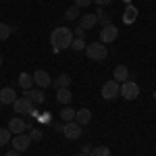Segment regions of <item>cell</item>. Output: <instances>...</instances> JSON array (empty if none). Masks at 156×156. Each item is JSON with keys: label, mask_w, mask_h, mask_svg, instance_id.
Segmentation results:
<instances>
[{"label": "cell", "mask_w": 156, "mask_h": 156, "mask_svg": "<svg viewBox=\"0 0 156 156\" xmlns=\"http://www.w3.org/2000/svg\"><path fill=\"white\" fill-rule=\"evenodd\" d=\"M11 135H12V133H11V129H9V127H6V129H0V148H2V146H6L12 140Z\"/></svg>", "instance_id": "obj_25"}, {"label": "cell", "mask_w": 156, "mask_h": 156, "mask_svg": "<svg viewBox=\"0 0 156 156\" xmlns=\"http://www.w3.org/2000/svg\"><path fill=\"white\" fill-rule=\"evenodd\" d=\"M12 108H15V112L17 115H29L31 112V108H34V102L29 100V98H17L15 102H12Z\"/></svg>", "instance_id": "obj_7"}, {"label": "cell", "mask_w": 156, "mask_h": 156, "mask_svg": "<svg viewBox=\"0 0 156 156\" xmlns=\"http://www.w3.org/2000/svg\"><path fill=\"white\" fill-rule=\"evenodd\" d=\"M92 121V112L87 110V108H79V110H75V123H79L81 127L87 125Z\"/></svg>", "instance_id": "obj_13"}, {"label": "cell", "mask_w": 156, "mask_h": 156, "mask_svg": "<svg viewBox=\"0 0 156 156\" xmlns=\"http://www.w3.org/2000/svg\"><path fill=\"white\" fill-rule=\"evenodd\" d=\"M85 56L92 60H104L108 56V48L102 42H92L85 46Z\"/></svg>", "instance_id": "obj_2"}, {"label": "cell", "mask_w": 156, "mask_h": 156, "mask_svg": "<svg viewBox=\"0 0 156 156\" xmlns=\"http://www.w3.org/2000/svg\"><path fill=\"white\" fill-rule=\"evenodd\" d=\"M0 67H2V56H0Z\"/></svg>", "instance_id": "obj_36"}, {"label": "cell", "mask_w": 156, "mask_h": 156, "mask_svg": "<svg viewBox=\"0 0 156 156\" xmlns=\"http://www.w3.org/2000/svg\"><path fill=\"white\" fill-rule=\"evenodd\" d=\"M69 83H71V77H69L67 73H60L58 77H54V79H52V85H54L56 90H62V87H69Z\"/></svg>", "instance_id": "obj_17"}, {"label": "cell", "mask_w": 156, "mask_h": 156, "mask_svg": "<svg viewBox=\"0 0 156 156\" xmlns=\"http://www.w3.org/2000/svg\"><path fill=\"white\" fill-rule=\"evenodd\" d=\"M96 23H98V17H96V15H92V12H87V15H81V17H79V27H83V29H92Z\"/></svg>", "instance_id": "obj_14"}, {"label": "cell", "mask_w": 156, "mask_h": 156, "mask_svg": "<svg viewBox=\"0 0 156 156\" xmlns=\"http://www.w3.org/2000/svg\"><path fill=\"white\" fill-rule=\"evenodd\" d=\"M4 156H21V152H17V150H11V152H6Z\"/></svg>", "instance_id": "obj_33"}, {"label": "cell", "mask_w": 156, "mask_h": 156, "mask_svg": "<svg viewBox=\"0 0 156 156\" xmlns=\"http://www.w3.org/2000/svg\"><path fill=\"white\" fill-rule=\"evenodd\" d=\"M60 119L65 121V123H69V121H75V110L71 106H65L60 110Z\"/></svg>", "instance_id": "obj_22"}, {"label": "cell", "mask_w": 156, "mask_h": 156, "mask_svg": "<svg viewBox=\"0 0 156 156\" xmlns=\"http://www.w3.org/2000/svg\"><path fill=\"white\" fill-rule=\"evenodd\" d=\"M90 150H92L90 146H81V154H83V156H87V154H90Z\"/></svg>", "instance_id": "obj_32"}, {"label": "cell", "mask_w": 156, "mask_h": 156, "mask_svg": "<svg viewBox=\"0 0 156 156\" xmlns=\"http://www.w3.org/2000/svg\"><path fill=\"white\" fill-rule=\"evenodd\" d=\"M23 96L29 98L31 102H37V104L46 102V96H44V92H42V90H23Z\"/></svg>", "instance_id": "obj_12"}, {"label": "cell", "mask_w": 156, "mask_h": 156, "mask_svg": "<svg viewBox=\"0 0 156 156\" xmlns=\"http://www.w3.org/2000/svg\"><path fill=\"white\" fill-rule=\"evenodd\" d=\"M121 96L125 98V100H135V98L140 96V85L131 81V79H127V81H123L121 83Z\"/></svg>", "instance_id": "obj_3"}, {"label": "cell", "mask_w": 156, "mask_h": 156, "mask_svg": "<svg viewBox=\"0 0 156 156\" xmlns=\"http://www.w3.org/2000/svg\"><path fill=\"white\" fill-rule=\"evenodd\" d=\"M11 144H12V150L25 152V150L29 148V144H31V137H29V133H17L11 140Z\"/></svg>", "instance_id": "obj_6"}, {"label": "cell", "mask_w": 156, "mask_h": 156, "mask_svg": "<svg viewBox=\"0 0 156 156\" xmlns=\"http://www.w3.org/2000/svg\"><path fill=\"white\" fill-rule=\"evenodd\" d=\"M52 127H54V131H62V123H54Z\"/></svg>", "instance_id": "obj_34"}, {"label": "cell", "mask_w": 156, "mask_h": 156, "mask_svg": "<svg viewBox=\"0 0 156 156\" xmlns=\"http://www.w3.org/2000/svg\"><path fill=\"white\" fill-rule=\"evenodd\" d=\"M87 156H110V150H108L106 146H94Z\"/></svg>", "instance_id": "obj_21"}, {"label": "cell", "mask_w": 156, "mask_h": 156, "mask_svg": "<svg viewBox=\"0 0 156 156\" xmlns=\"http://www.w3.org/2000/svg\"><path fill=\"white\" fill-rule=\"evenodd\" d=\"M121 96V83L119 81H115V79H110L106 83L102 85V98L104 100H112V98Z\"/></svg>", "instance_id": "obj_4"}, {"label": "cell", "mask_w": 156, "mask_h": 156, "mask_svg": "<svg viewBox=\"0 0 156 156\" xmlns=\"http://www.w3.org/2000/svg\"><path fill=\"white\" fill-rule=\"evenodd\" d=\"M56 100H58L60 104H65V106H69L73 100V94L69 92V87H62V90H56Z\"/></svg>", "instance_id": "obj_16"}, {"label": "cell", "mask_w": 156, "mask_h": 156, "mask_svg": "<svg viewBox=\"0 0 156 156\" xmlns=\"http://www.w3.org/2000/svg\"><path fill=\"white\" fill-rule=\"evenodd\" d=\"M85 46H87V44H85V40H83V37H73L71 48L75 50V52H83V50H85Z\"/></svg>", "instance_id": "obj_24"}, {"label": "cell", "mask_w": 156, "mask_h": 156, "mask_svg": "<svg viewBox=\"0 0 156 156\" xmlns=\"http://www.w3.org/2000/svg\"><path fill=\"white\" fill-rule=\"evenodd\" d=\"M135 19H137V9H135L133 4H127V9L123 12V21H125V23H133Z\"/></svg>", "instance_id": "obj_18"}, {"label": "cell", "mask_w": 156, "mask_h": 156, "mask_svg": "<svg viewBox=\"0 0 156 156\" xmlns=\"http://www.w3.org/2000/svg\"><path fill=\"white\" fill-rule=\"evenodd\" d=\"M34 83L37 85V87H48L50 83H52V79H50V75L44 69H37L36 73H34Z\"/></svg>", "instance_id": "obj_9"}, {"label": "cell", "mask_w": 156, "mask_h": 156, "mask_svg": "<svg viewBox=\"0 0 156 156\" xmlns=\"http://www.w3.org/2000/svg\"><path fill=\"white\" fill-rule=\"evenodd\" d=\"M152 96H154V100H156V90H154V94H152Z\"/></svg>", "instance_id": "obj_35"}, {"label": "cell", "mask_w": 156, "mask_h": 156, "mask_svg": "<svg viewBox=\"0 0 156 156\" xmlns=\"http://www.w3.org/2000/svg\"><path fill=\"white\" fill-rule=\"evenodd\" d=\"M65 19H67V21H75V19H79V6H75V4L69 6L67 12H65Z\"/></svg>", "instance_id": "obj_23"}, {"label": "cell", "mask_w": 156, "mask_h": 156, "mask_svg": "<svg viewBox=\"0 0 156 156\" xmlns=\"http://www.w3.org/2000/svg\"><path fill=\"white\" fill-rule=\"evenodd\" d=\"M117 36H119V29H117L112 23L100 29V42H102V44H110V42H115Z\"/></svg>", "instance_id": "obj_8"}, {"label": "cell", "mask_w": 156, "mask_h": 156, "mask_svg": "<svg viewBox=\"0 0 156 156\" xmlns=\"http://www.w3.org/2000/svg\"><path fill=\"white\" fill-rule=\"evenodd\" d=\"M19 85H21L23 90H31V87H34V75L21 73V75H19Z\"/></svg>", "instance_id": "obj_19"}, {"label": "cell", "mask_w": 156, "mask_h": 156, "mask_svg": "<svg viewBox=\"0 0 156 156\" xmlns=\"http://www.w3.org/2000/svg\"><path fill=\"white\" fill-rule=\"evenodd\" d=\"M37 121H40V123H52V117H50V112H44V115L37 117Z\"/></svg>", "instance_id": "obj_29"}, {"label": "cell", "mask_w": 156, "mask_h": 156, "mask_svg": "<svg viewBox=\"0 0 156 156\" xmlns=\"http://www.w3.org/2000/svg\"><path fill=\"white\" fill-rule=\"evenodd\" d=\"M17 100V94L12 87H2L0 90V104H12Z\"/></svg>", "instance_id": "obj_11"}, {"label": "cell", "mask_w": 156, "mask_h": 156, "mask_svg": "<svg viewBox=\"0 0 156 156\" xmlns=\"http://www.w3.org/2000/svg\"><path fill=\"white\" fill-rule=\"evenodd\" d=\"M115 81H119V83H123V81H127V79H131L129 77V69L125 67V65H119V67H115Z\"/></svg>", "instance_id": "obj_15"}, {"label": "cell", "mask_w": 156, "mask_h": 156, "mask_svg": "<svg viewBox=\"0 0 156 156\" xmlns=\"http://www.w3.org/2000/svg\"><path fill=\"white\" fill-rule=\"evenodd\" d=\"M85 36V29L83 27H77L75 31H73V37H83Z\"/></svg>", "instance_id": "obj_30"}, {"label": "cell", "mask_w": 156, "mask_h": 156, "mask_svg": "<svg viewBox=\"0 0 156 156\" xmlns=\"http://www.w3.org/2000/svg\"><path fill=\"white\" fill-rule=\"evenodd\" d=\"M11 34H12V27H11V25L0 23V42H2V40H6Z\"/></svg>", "instance_id": "obj_26"}, {"label": "cell", "mask_w": 156, "mask_h": 156, "mask_svg": "<svg viewBox=\"0 0 156 156\" xmlns=\"http://www.w3.org/2000/svg\"><path fill=\"white\" fill-rule=\"evenodd\" d=\"M9 129H11V133H25V129H27V123H25L23 119H19V117H15V119L9 121Z\"/></svg>", "instance_id": "obj_10"}, {"label": "cell", "mask_w": 156, "mask_h": 156, "mask_svg": "<svg viewBox=\"0 0 156 156\" xmlns=\"http://www.w3.org/2000/svg\"><path fill=\"white\" fill-rule=\"evenodd\" d=\"M73 2H75V6H79V9H85V6L92 4V0H73Z\"/></svg>", "instance_id": "obj_28"}, {"label": "cell", "mask_w": 156, "mask_h": 156, "mask_svg": "<svg viewBox=\"0 0 156 156\" xmlns=\"http://www.w3.org/2000/svg\"><path fill=\"white\" fill-rule=\"evenodd\" d=\"M71 42H73V29H69V27H56V29H52L50 44L54 46L56 52L62 48H71Z\"/></svg>", "instance_id": "obj_1"}, {"label": "cell", "mask_w": 156, "mask_h": 156, "mask_svg": "<svg viewBox=\"0 0 156 156\" xmlns=\"http://www.w3.org/2000/svg\"><path fill=\"white\" fill-rule=\"evenodd\" d=\"M77 156H83V154H77Z\"/></svg>", "instance_id": "obj_38"}, {"label": "cell", "mask_w": 156, "mask_h": 156, "mask_svg": "<svg viewBox=\"0 0 156 156\" xmlns=\"http://www.w3.org/2000/svg\"><path fill=\"white\" fill-rule=\"evenodd\" d=\"M29 137H31V140H42V137H44V133H42V129H40V127H31V131H29Z\"/></svg>", "instance_id": "obj_27"}, {"label": "cell", "mask_w": 156, "mask_h": 156, "mask_svg": "<svg viewBox=\"0 0 156 156\" xmlns=\"http://www.w3.org/2000/svg\"><path fill=\"white\" fill-rule=\"evenodd\" d=\"M96 17H98V23L102 25V27H106V25H110L112 23V19H110V15L108 12H104L100 6H98V12H96Z\"/></svg>", "instance_id": "obj_20"}, {"label": "cell", "mask_w": 156, "mask_h": 156, "mask_svg": "<svg viewBox=\"0 0 156 156\" xmlns=\"http://www.w3.org/2000/svg\"><path fill=\"white\" fill-rule=\"evenodd\" d=\"M92 2H96L98 6H100V9H102V6H106V4H110V2H112V0H92Z\"/></svg>", "instance_id": "obj_31"}, {"label": "cell", "mask_w": 156, "mask_h": 156, "mask_svg": "<svg viewBox=\"0 0 156 156\" xmlns=\"http://www.w3.org/2000/svg\"><path fill=\"white\" fill-rule=\"evenodd\" d=\"M60 133H62L67 140H79V135H81V125L75 123V121H69V123L62 125V131Z\"/></svg>", "instance_id": "obj_5"}, {"label": "cell", "mask_w": 156, "mask_h": 156, "mask_svg": "<svg viewBox=\"0 0 156 156\" xmlns=\"http://www.w3.org/2000/svg\"><path fill=\"white\" fill-rule=\"evenodd\" d=\"M125 2H127V4H129V2H131V0H125Z\"/></svg>", "instance_id": "obj_37"}]
</instances>
